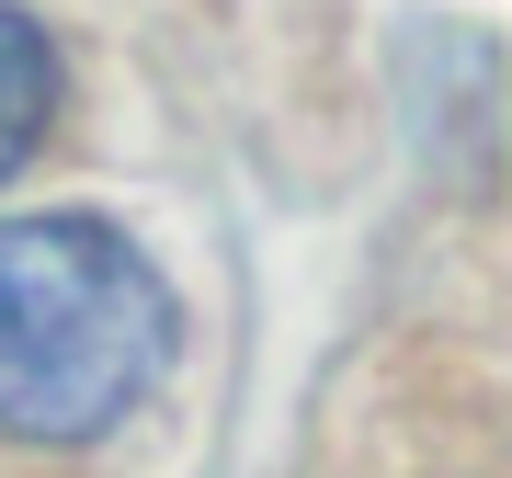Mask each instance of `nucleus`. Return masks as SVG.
<instances>
[{"instance_id":"nucleus-1","label":"nucleus","mask_w":512,"mask_h":478,"mask_svg":"<svg viewBox=\"0 0 512 478\" xmlns=\"http://www.w3.org/2000/svg\"><path fill=\"white\" fill-rule=\"evenodd\" d=\"M171 365V285L114 217H0V433L92 444Z\"/></svg>"},{"instance_id":"nucleus-2","label":"nucleus","mask_w":512,"mask_h":478,"mask_svg":"<svg viewBox=\"0 0 512 478\" xmlns=\"http://www.w3.org/2000/svg\"><path fill=\"white\" fill-rule=\"evenodd\" d=\"M46 114H57V46H46L35 23L12 12V0H0V183L35 160Z\"/></svg>"}]
</instances>
